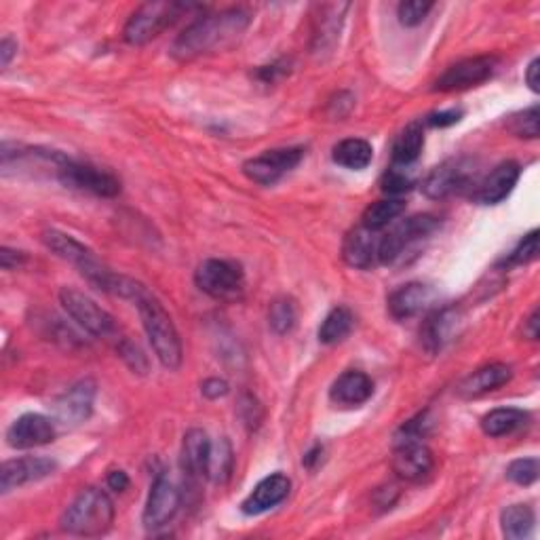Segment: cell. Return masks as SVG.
Masks as SVG:
<instances>
[{"instance_id": "1", "label": "cell", "mask_w": 540, "mask_h": 540, "mask_svg": "<svg viewBox=\"0 0 540 540\" xmlns=\"http://www.w3.org/2000/svg\"><path fill=\"white\" fill-rule=\"evenodd\" d=\"M252 17L243 9H226L199 17L171 45V57L178 62H192L201 55L226 49L237 43Z\"/></svg>"}, {"instance_id": "2", "label": "cell", "mask_w": 540, "mask_h": 540, "mask_svg": "<svg viewBox=\"0 0 540 540\" xmlns=\"http://www.w3.org/2000/svg\"><path fill=\"white\" fill-rule=\"evenodd\" d=\"M135 304H138L144 332L150 340L154 355H157L163 368L178 370L184 357L182 340L176 330V323H173V319L165 311V306L154 298L148 289L138 300H135Z\"/></svg>"}, {"instance_id": "3", "label": "cell", "mask_w": 540, "mask_h": 540, "mask_svg": "<svg viewBox=\"0 0 540 540\" xmlns=\"http://www.w3.org/2000/svg\"><path fill=\"white\" fill-rule=\"evenodd\" d=\"M114 524V503L102 488H87L66 507L60 528L72 536L95 538L110 532Z\"/></svg>"}, {"instance_id": "4", "label": "cell", "mask_w": 540, "mask_h": 540, "mask_svg": "<svg viewBox=\"0 0 540 540\" xmlns=\"http://www.w3.org/2000/svg\"><path fill=\"white\" fill-rule=\"evenodd\" d=\"M186 9L188 7L180 3H146L129 17V22L123 28V38L133 47H142L154 41L173 22H178V17Z\"/></svg>"}, {"instance_id": "5", "label": "cell", "mask_w": 540, "mask_h": 540, "mask_svg": "<svg viewBox=\"0 0 540 540\" xmlns=\"http://www.w3.org/2000/svg\"><path fill=\"white\" fill-rule=\"evenodd\" d=\"M439 222L433 216H412L401 220L393 226L387 235L378 241V260L382 264H393L403 256L405 249H410L414 243L431 237L437 230Z\"/></svg>"}, {"instance_id": "6", "label": "cell", "mask_w": 540, "mask_h": 540, "mask_svg": "<svg viewBox=\"0 0 540 540\" xmlns=\"http://www.w3.org/2000/svg\"><path fill=\"white\" fill-rule=\"evenodd\" d=\"M60 302L64 311L89 334L98 338H110L117 334V323H114L112 315L79 289L64 287L60 292Z\"/></svg>"}, {"instance_id": "7", "label": "cell", "mask_w": 540, "mask_h": 540, "mask_svg": "<svg viewBox=\"0 0 540 540\" xmlns=\"http://www.w3.org/2000/svg\"><path fill=\"white\" fill-rule=\"evenodd\" d=\"M477 184L475 169L465 159H452L437 165L422 182V192L429 199H446L460 192H471Z\"/></svg>"}, {"instance_id": "8", "label": "cell", "mask_w": 540, "mask_h": 540, "mask_svg": "<svg viewBox=\"0 0 540 540\" xmlns=\"http://www.w3.org/2000/svg\"><path fill=\"white\" fill-rule=\"evenodd\" d=\"M195 283L211 298L233 300L243 292V270L235 262L211 258L197 268Z\"/></svg>"}, {"instance_id": "9", "label": "cell", "mask_w": 540, "mask_h": 540, "mask_svg": "<svg viewBox=\"0 0 540 540\" xmlns=\"http://www.w3.org/2000/svg\"><path fill=\"white\" fill-rule=\"evenodd\" d=\"M57 180L68 188L91 192V195L104 197V199L117 197L121 192L119 178L112 176L110 171L98 169L93 165H85V163H76V161H68L60 169V173H57Z\"/></svg>"}, {"instance_id": "10", "label": "cell", "mask_w": 540, "mask_h": 540, "mask_svg": "<svg viewBox=\"0 0 540 540\" xmlns=\"http://www.w3.org/2000/svg\"><path fill=\"white\" fill-rule=\"evenodd\" d=\"M304 157L302 148H275L266 150L260 157L245 161L243 173L245 176L260 184V186H273L289 171L296 169Z\"/></svg>"}, {"instance_id": "11", "label": "cell", "mask_w": 540, "mask_h": 540, "mask_svg": "<svg viewBox=\"0 0 540 540\" xmlns=\"http://www.w3.org/2000/svg\"><path fill=\"white\" fill-rule=\"evenodd\" d=\"M180 505H182L180 490L165 473H159L150 484L148 500L144 507V515H142L144 526L148 530H157V528L167 526L180 511Z\"/></svg>"}, {"instance_id": "12", "label": "cell", "mask_w": 540, "mask_h": 540, "mask_svg": "<svg viewBox=\"0 0 540 540\" xmlns=\"http://www.w3.org/2000/svg\"><path fill=\"white\" fill-rule=\"evenodd\" d=\"M435 467L433 452L424 446L422 439H399L391 456L393 473L403 479L418 484L427 479Z\"/></svg>"}, {"instance_id": "13", "label": "cell", "mask_w": 540, "mask_h": 540, "mask_svg": "<svg viewBox=\"0 0 540 540\" xmlns=\"http://www.w3.org/2000/svg\"><path fill=\"white\" fill-rule=\"evenodd\" d=\"M496 70V60L490 55H477V57H467L454 66H450L443 72L437 83L435 91H462L471 89L481 83H486Z\"/></svg>"}, {"instance_id": "14", "label": "cell", "mask_w": 540, "mask_h": 540, "mask_svg": "<svg viewBox=\"0 0 540 540\" xmlns=\"http://www.w3.org/2000/svg\"><path fill=\"white\" fill-rule=\"evenodd\" d=\"M57 469L55 460L45 456H26L5 460L0 467V492L9 494L15 488H22L32 481H41L53 475Z\"/></svg>"}, {"instance_id": "15", "label": "cell", "mask_w": 540, "mask_h": 540, "mask_svg": "<svg viewBox=\"0 0 540 540\" xmlns=\"http://www.w3.org/2000/svg\"><path fill=\"white\" fill-rule=\"evenodd\" d=\"M95 395H98V384L91 378L72 384V387L53 403L55 418L62 424H70V427L89 420L93 412Z\"/></svg>"}, {"instance_id": "16", "label": "cell", "mask_w": 540, "mask_h": 540, "mask_svg": "<svg viewBox=\"0 0 540 540\" xmlns=\"http://www.w3.org/2000/svg\"><path fill=\"white\" fill-rule=\"evenodd\" d=\"M55 439V424L43 414L19 416L7 431V443L13 450H32L47 446Z\"/></svg>"}, {"instance_id": "17", "label": "cell", "mask_w": 540, "mask_h": 540, "mask_svg": "<svg viewBox=\"0 0 540 540\" xmlns=\"http://www.w3.org/2000/svg\"><path fill=\"white\" fill-rule=\"evenodd\" d=\"M519 173H522V169H519L515 161L500 163L488 173L484 180H477L475 188L471 190V199L481 205L503 203L513 192L519 180Z\"/></svg>"}, {"instance_id": "18", "label": "cell", "mask_w": 540, "mask_h": 540, "mask_svg": "<svg viewBox=\"0 0 540 540\" xmlns=\"http://www.w3.org/2000/svg\"><path fill=\"white\" fill-rule=\"evenodd\" d=\"M460 323H462V315L456 306L441 308V311L433 313L420 332L424 349H427L431 355L441 353L443 349H446V344H450L458 336Z\"/></svg>"}, {"instance_id": "19", "label": "cell", "mask_w": 540, "mask_h": 540, "mask_svg": "<svg viewBox=\"0 0 540 540\" xmlns=\"http://www.w3.org/2000/svg\"><path fill=\"white\" fill-rule=\"evenodd\" d=\"M289 490H292V481H289L287 475L283 473L268 475L252 490V494L243 500L241 511L245 515H262L281 505L287 498Z\"/></svg>"}, {"instance_id": "20", "label": "cell", "mask_w": 540, "mask_h": 540, "mask_svg": "<svg viewBox=\"0 0 540 540\" xmlns=\"http://www.w3.org/2000/svg\"><path fill=\"white\" fill-rule=\"evenodd\" d=\"M435 300V289L424 283H408L389 296V313L397 321L412 319L420 315L424 308H429Z\"/></svg>"}, {"instance_id": "21", "label": "cell", "mask_w": 540, "mask_h": 540, "mask_svg": "<svg viewBox=\"0 0 540 540\" xmlns=\"http://www.w3.org/2000/svg\"><path fill=\"white\" fill-rule=\"evenodd\" d=\"M378 241L374 230L365 226L353 228L342 241V260L351 268H372L378 260Z\"/></svg>"}, {"instance_id": "22", "label": "cell", "mask_w": 540, "mask_h": 540, "mask_svg": "<svg viewBox=\"0 0 540 540\" xmlns=\"http://www.w3.org/2000/svg\"><path fill=\"white\" fill-rule=\"evenodd\" d=\"M513 370L505 363H490L484 365V368L475 370L471 376L460 382L458 395L465 399H475L481 395H488L500 387H505L507 382H511Z\"/></svg>"}, {"instance_id": "23", "label": "cell", "mask_w": 540, "mask_h": 540, "mask_svg": "<svg viewBox=\"0 0 540 540\" xmlns=\"http://www.w3.org/2000/svg\"><path fill=\"white\" fill-rule=\"evenodd\" d=\"M211 448H214V443L209 441L205 431L190 429L184 435V443H182V469H184V473L190 477L209 479Z\"/></svg>"}, {"instance_id": "24", "label": "cell", "mask_w": 540, "mask_h": 540, "mask_svg": "<svg viewBox=\"0 0 540 540\" xmlns=\"http://www.w3.org/2000/svg\"><path fill=\"white\" fill-rule=\"evenodd\" d=\"M374 393V382L368 374L363 372H344L336 378L330 389V399L344 408H357L363 405Z\"/></svg>"}, {"instance_id": "25", "label": "cell", "mask_w": 540, "mask_h": 540, "mask_svg": "<svg viewBox=\"0 0 540 540\" xmlns=\"http://www.w3.org/2000/svg\"><path fill=\"white\" fill-rule=\"evenodd\" d=\"M349 5H323L319 7V17L315 19L313 30V51L315 53H330L340 36L344 11Z\"/></svg>"}, {"instance_id": "26", "label": "cell", "mask_w": 540, "mask_h": 540, "mask_svg": "<svg viewBox=\"0 0 540 540\" xmlns=\"http://www.w3.org/2000/svg\"><path fill=\"white\" fill-rule=\"evenodd\" d=\"M332 159L340 167L361 171V169H365L372 163L374 148H372V144L368 140L349 138V140H342V142H338L334 146Z\"/></svg>"}, {"instance_id": "27", "label": "cell", "mask_w": 540, "mask_h": 540, "mask_svg": "<svg viewBox=\"0 0 540 540\" xmlns=\"http://www.w3.org/2000/svg\"><path fill=\"white\" fill-rule=\"evenodd\" d=\"M528 418V412L519 408H498L481 418V431L488 437H505L517 429H522Z\"/></svg>"}, {"instance_id": "28", "label": "cell", "mask_w": 540, "mask_h": 540, "mask_svg": "<svg viewBox=\"0 0 540 540\" xmlns=\"http://www.w3.org/2000/svg\"><path fill=\"white\" fill-rule=\"evenodd\" d=\"M424 148V129L420 123H410L405 127L393 144V165L410 167L418 161Z\"/></svg>"}, {"instance_id": "29", "label": "cell", "mask_w": 540, "mask_h": 540, "mask_svg": "<svg viewBox=\"0 0 540 540\" xmlns=\"http://www.w3.org/2000/svg\"><path fill=\"white\" fill-rule=\"evenodd\" d=\"M536 515L530 505H511L500 513V528L509 540H524L534 532Z\"/></svg>"}, {"instance_id": "30", "label": "cell", "mask_w": 540, "mask_h": 540, "mask_svg": "<svg viewBox=\"0 0 540 540\" xmlns=\"http://www.w3.org/2000/svg\"><path fill=\"white\" fill-rule=\"evenodd\" d=\"M353 313L349 311V308L346 306H336L334 311H330V315H327L319 327V342L321 344H327V346H332V344H338L342 342L346 336L351 334L353 330Z\"/></svg>"}, {"instance_id": "31", "label": "cell", "mask_w": 540, "mask_h": 540, "mask_svg": "<svg viewBox=\"0 0 540 540\" xmlns=\"http://www.w3.org/2000/svg\"><path fill=\"white\" fill-rule=\"evenodd\" d=\"M405 211V203L401 199H384V201H376L372 203L368 209L363 211V218H361V226L374 230V233H378V230L387 228L389 224H393L401 214Z\"/></svg>"}, {"instance_id": "32", "label": "cell", "mask_w": 540, "mask_h": 540, "mask_svg": "<svg viewBox=\"0 0 540 540\" xmlns=\"http://www.w3.org/2000/svg\"><path fill=\"white\" fill-rule=\"evenodd\" d=\"M296 321H298V308H296V302L292 298H277L270 302V308H268V325L273 327V332L279 334V336H285L289 334L296 327Z\"/></svg>"}, {"instance_id": "33", "label": "cell", "mask_w": 540, "mask_h": 540, "mask_svg": "<svg viewBox=\"0 0 540 540\" xmlns=\"http://www.w3.org/2000/svg\"><path fill=\"white\" fill-rule=\"evenodd\" d=\"M230 469H233V450L230 443L222 439L211 448V462H209V479H214L216 484H224L230 477Z\"/></svg>"}, {"instance_id": "34", "label": "cell", "mask_w": 540, "mask_h": 540, "mask_svg": "<svg viewBox=\"0 0 540 540\" xmlns=\"http://www.w3.org/2000/svg\"><path fill=\"white\" fill-rule=\"evenodd\" d=\"M538 106H530L524 112H517L507 121V129L517 135V138H526V140H536L538 138Z\"/></svg>"}, {"instance_id": "35", "label": "cell", "mask_w": 540, "mask_h": 540, "mask_svg": "<svg viewBox=\"0 0 540 540\" xmlns=\"http://www.w3.org/2000/svg\"><path fill=\"white\" fill-rule=\"evenodd\" d=\"M382 192H387L389 197L397 199L403 192H408L414 186V176L410 173V167H397L393 165L387 173L382 176Z\"/></svg>"}, {"instance_id": "36", "label": "cell", "mask_w": 540, "mask_h": 540, "mask_svg": "<svg viewBox=\"0 0 540 540\" xmlns=\"http://www.w3.org/2000/svg\"><path fill=\"white\" fill-rule=\"evenodd\" d=\"M538 458L532 456V458H517L513 460L511 465L507 467V479L513 481V484L517 486H532L534 481L538 479Z\"/></svg>"}, {"instance_id": "37", "label": "cell", "mask_w": 540, "mask_h": 540, "mask_svg": "<svg viewBox=\"0 0 540 540\" xmlns=\"http://www.w3.org/2000/svg\"><path fill=\"white\" fill-rule=\"evenodd\" d=\"M538 256V230H532L530 235H526L519 245L513 249V252L505 258V266H524L530 264L532 260H536Z\"/></svg>"}, {"instance_id": "38", "label": "cell", "mask_w": 540, "mask_h": 540, "mask_svg": "<svg viewBox=\"0 0 540 540\" xmlns=\"http://www.w3.org/2000/svg\"><path fill=\"white\" fill-rule=\"evenodd\" d=\"M433 3H422V0H408V3H401L397 7V17L401 26L405 28H414L420 26L427 15L431 13Z\"/></svg>"}, {"instance_id": "39", "label": "cell", "mask_w": 540, "mask_h": 540, "mask_svg": "<svg viewBox=\"0 0 540 540\" xmlns=\"http://www.w3.org/2000/svg\"><path fill=\"white\" fill-rule=\"evenodd\" d=\"M119 355L135 374H146L148 372V357L144 355V351L140 349L138 344H133L129 340H121L119 342Z\"/></svg>"}, {"instance_id": "40", "label": "cell", "mask_w": 540, "mask_h": 540, "mask_svg": "<svg viewBox=\"0 0 540 540\" xmlns=\"http://www.w3.org/2000/svg\"><path fill=\"white\" fill-rule=\"evenodd\" d=\"M28 256L24 252H17V249H11V247H3L0 249V266H3L5 270H15L22 264H26Z\"/></svg>"}, {"instance_id": "41", "label": "cell", "mask_w": 540, "mask_h": 540, "mask_svg": "<svg viewBox=\"0 0 540 540\" xmlns=\"http://www.w3.org/2000/svg\"><path fill=\"white\" fill-rule=\"evenodd\" d=\"M201 393L207 399H220V397H224L228 393V382L220 380V378H209V380L203 382Z\"/></svg>"}, {"instance_id": "42", "label": "cell", "mask_w": 540, "mask_h": 540, "mask_svg": "<svg viewBox=\"0 0 540 540\" xmlns=\"http://www.w3.org/2000/svg\"><path fill=\"white\" fill-rule=\"evenodd\" d=\"M462 117V112L452 108V110H446V112H435L429 117V125L433 127H450L454 123H458Z\"/></svg>"}, {"instance_id": "43", "label": "cell", "mask_w": 540, "mask_h": 540, "mask_svg": "<svg viewBox=\"0 0 540 540\" xmlns=\"http://www.w3.org/2000/svg\"><path fill=\"white\" fill-rule=\"evenodd\" d=\"M17 55V43L13 41L11 36H5L3 41H0V68H9V64L13 62V57Z\"/></svg>"}, {"instance_id": "44", "label": "cell", "mask_w": 540, "mask_h": 540, "mask_svg": "<svg viewBox=\"0 0 540 540\" xmlns=\"http://www.w3.org/2000/svg\"><path fill=\"white\" fill-rule=\"evenodd\" d=\"M526 83L534 93L540 91V60H538V57H534V60L528 66V70H526Z\"/></svg>"}, {"instance_id": "45", "label": "cell", "mask_w": 540, "mask_h": 540, "mask_svg": "<svg viewBox=\"0 0 540 540\" xmlns=\"http://www.w3.org/2000/svg\"><path fill=\"white\" fill-rule=\"evenodd\" d=\"M108 488L114 492H125L129 488V475L125 471H112L108 475Z\"/></svg>"}, {"instance_id": "46", "label": "cell", "mask_w": 540, "mask_h": 540, "mask_svg": "<svg viewBox=\"0 0 540 540\" xmlns=\"http://www.w3.org/2000/svg\"><path fill=\"white\" fill-rule=\"evenodd\" d=\"M524 334H526L530 340H536V338H538V311H532V315L528 317L526 327H524Z\"/></svg>"}, {"instance_id": "47", "label": "cell", "mask_w": 540, "mask_h": 540, "mask_svg": "<svg viewBox=\"0 0 540 540\" xmlns=\"http://www.w3.org/2000/svg\"><path fill=\"white\" fill-rule=\"evenodd\" d=\"M321 454H323V448H321V446H315L311 452H306V456H304V465H306L308 469H311V467L315 465V462L319 460Z\"/></svg>"}]
</instances>
